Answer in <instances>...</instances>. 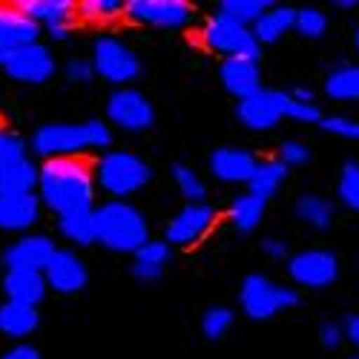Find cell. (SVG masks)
I'll return each mask as SVG.
<instances>
[{"instance_id":"cell-19","label":"cell","mask_w":359,"mask_h":359,"mask_svg":"<svg viewBox=\"0 0 359 359\" xmlns=\"http://www.w3.org/2000/svg\"><path fill=\"white\" fill-rule=\"evenodd\" d=\"M41 32L43 29L32 18H26L15 4H0V46L4 49L38 43Z\"/></svg>"},{"instance_id":"cell-34","label":"cell","mask_w":359,"mask_h":359,"mask_svg":"<svg viewBox=\"0 0 359 359\" xmlns=\"http://www.w3.org/2000/svg\"><path fill=\"white\" fill-rule=\"evenodd\" d=\"M230 325H233V311L224 308V305L207 308L204 316H201V331H204L207 339H222L230 331Z\"/></svg>"},{"instance_id":"cell-52","label":"cell","mask_w":359,"mask_h":359,"mask_svg":"<svg viewBox=\"0 0 359 359\" xmlns=\"http://www.w3.org/2000/svg\"><path fill=\"white\" fill-rule=\"evenodd\" d=\"M351 359H359V356H351Z\"/></svg>"},{"instance_id":"cell-3","label":"cell","mask_w":359,"mask_h":359,"mask_svg":"<svg viewBox=\"0 0 359 359\" xmlns=\"http://www.w3.org/2000/svg\"><path fill=\"white\" fill-rule=\"evenodd\" d=\"M149 178H153V170L147 167L144 158L133 153H107L95 172L101 190L115 196V201H124V196H133L141 187H147Z\"/></svg>"},{"instance_id":"cell-40","label":"cell","mask_w":359,"mask_h":359,"mask_svg":"<svg viewBox=\"0 0 359 359\" xmlns=\"http://www.w3.org/2000/svg\"><path fill=\"white\" fill-rule=\"evenodd\" d=\"M311 158V149L305 144H299V141H285L279 147V161L290 170V167H302L305 161Z\"/></svg>"},{"instance_id":"cell-27","label":"cell","mask_w":359,"mask_h":359,"mask_svg":"<svg viewBox=\"0 0 359 359\" xmlns=\"http://www.w3.org/2000/svg\"><path fill=\"white\" fill-rule=\"evenodd\" d=\"M38 187V167L23 158L12 167L0 172V193H12V196H26Z\"/></svg>"},{"instance_id":"cell-20","label":"cell","mask_w":359,"mask_h":359,"mask_svg":"<svg viewBox=\"0 0 359 359\" xmlns=\"http://www.w3.org/2000/svg\"><path fill=\"white\" fill-rule=\"evenodd\" d=\"M41 216V198L35 193L12 196L0 193V230H29Z\"/></svg>"},{"instance_id":"cell-5","label":"cell","mask_w":359,"mask_h":359,"mask_svg":"<svg viewBox=\"0 0 359 359\" xmlns=\"http://www.w3.org/2000/svg\"><path fill=\"white\" fill-rule=\"evenodd\" d=\"M201 41L207 49L227 55V57H250V61H259V52H262V46L256 43V38L250 32V26L236 23L219 12L204 23Z\"/></svg>"},{"instance_id":"cell-26","label":"cell","mask_w":359,"mask_h":359,"mask_svg":"<svg viewBox=\"0 0 359 359\" xmlns=\"http://www.w3.org/2000/svg\"><path fill=\"white\" fill-rule=\"evenodd\" d=\"M264 207L267 201L245 193V196H236L233 204H230V222L238 233H253L259 224H262V216H264Z\"/></svg>"},{"instance_id":"cell-38","label":"cell","mask_w":359,"mask_h":359,"mask_svg":"<svg viewBox=\"0 0 359 359\" xmlns=\"http://www.w3.org/2000/svg\"><path fill=\"white\" fill-rule=\"evenodd\" d=\"M319 127H322L325 133H331V135H339V138H348V141H359V121H353V118H345V115L325 118V115H322Z\"/></svg>"},{"instance_id":"cell-50","label":"cell","mask_w":359,"mask_h":359,"mask_svg":"<svg viewBox=\"0 0 359 359\" xmlns=\"http://www.w3.org/2000/svg\"><path fill=\"white\" fill-rule=\"evenodd\" d=\"M6 52H9V49H4V46H0V67H4V61H6Z\"/></svg>"},{"instance_id":"cell-42","label":"cell","mask_w":359,"mask_h":359,"mask_svg":"<svg viewBox=\"0 0 359 359\" xmlns=\"http://www.w3.org/2000/svg\"><path fill=\"white\" fill-rule=\"evenodd\" d=\"M86 133H89V147L93 149H107L112 144V133L104 121L93 118V121H86Z\"/></svg>"},{"instance_id":"cell-32","label":"cell","mask_w":359,"mask_h":359,"mask_svg":"<svg viewBox=\"0 0 359 359\" xmlns=\"http://www.w3.org/2000/svg\"><path fill=\"white\" fill-rule=\"evenodd\" d=\"M293 29H296V32L302 35V38L316 41V38H322V35H325V29H327V18H325V12H319V9H313V6L296 9Z\"/></svg>"},{"instance_id":"cell-39","label":"cell","mask_w":359,"mask_h":359,"mask_svg":"<svg viewBox=\"0 0 359 359\" xmlns=\"http://www.w3.org/2000/svg\"><path fill=\"white\" fill-rule=\"evenodd\" d=\"M167 259H170V245H167V242H153V238H149L144 248L135 250V262L153 264V267H164Z\"/></svg>"},{"instance_id":"cell-6","label":"cell","mask_w":359,"mask_h":359,"mask_svg":"<svg viewBox=\"0 0 359 359\" xmlns=\"http://www.w3.org/2000/svg\"><path fill=\"white\" fill-rule=\"evenodd\" d=\"M93 67H95V75H101L104 81L118 83V86L135 81L138 72H141L138 55L124 41L109 38V35L95 41V46H93Z\"/></svg>"},{"instance_id":"cell-14","label":"cell","mask_w":359,"mask_h":359,"mask_svg":"<svg viewBox=\"0 0 359 359\" xmlns=\"http://www.w3.org/2000/svg\"><path fill=\"white\" fill-rule=\"evenodd\" d=\"M55 250L57 248L49 236H41V233L20 236L12 248H6L4 264H6V271H38V273H43L49 259L55 256Z\"/></svg>"},{"instance_id":"cell-28","label":"cell","mask_w":359,"mask_h":359,"mask_svg":"<svg viewBox=\"0 0 359 359\" xmlns=\"http://www.w3.org/2000/svg\"><path fill=\"white\" fill-rule=\"evenodd\" d=\"M296 216L313 230H327L334 222V204L322 196L305 193V196L296 198Z\"/></svg>"},{"instance_id":"cell-51","label":"cell","mask_w":359,"mask_h":359,"mask_svg":"<svg viewBox=\"0 0 359 359\" xmlns=\"http://www.w3.org/2000/svg\"><path fill=\"white\" fill-rule=\"evenodd\" d=\"M353 43H356V49H359V29H356V35H353Z\"/></svg>"},{"instance_id":"cell-18","label":"cell","mask_w":359,"mask_h":359,"mask_svg":"<svg viewBox=\"0 0 359 359\" xmlns=\"http://www.w3.org/2000/svg\"><path fill=\"white\" fill-rule=\"evenodd\" d=\"M256 164L259 161L250 149H238V147H222L210 156V172L227 184H248Z\"/></svg>"},{"instance_id":"cell-24","label":"cell","mask_w":359,"mask_h":359,"mask_svg":"<svg viewBox=\"0 0 359 359\" xmlns=\"http://www.w3.org/2000/svg\"><path fill=\"white\" fill-rule=\"evenodd\" d=\"M285 178H287V167L279 161V158H267V161H259L253 175H250V182H248V193L267 201L271 198L282 184H285Z\"/></svg>"},{"instance_id":"cell-49","label":"cell","mask_w":359,"mask_h":359,"mask_svg":"<svg viewBox=\"0 0 359 359\" xmlns=\"http://www.w3.org/2000/svg\"><path fill=\"white\" fill-rule=\"evenodd\" d=\"M337 6L339 9H353V6H359V0H337Z\"/></svg>"},{"instance_id":"cell-25","label":"cell","mask_w":359,"mask_h":359,"mask_svg":"<svg viewBox=\"0 0 359 359\" xmlns=\"http://www.w3.org/2000/svg\"><path fill=\"white\" fill-rule=\"evenodd\" d=\"M325 93L334 101H359V67L356 64H339L327 72Z\"/></svg>"},{"instance_id":"cell-15","label":"cell","mask_w":359,"mask_h":359,"mask_svg":"<svg viewBox=\"0 0 359 359\" xmlns=\"http://www.w3.org/2000/svg\"><path fill=\"white\" fill-rule=\"evenodd\" d=\"M43 279H46V287H55L57 293H78L86 287L89 271L72 250H55V256L49 259L43 271Z\"/></svg>"},{"instance_id":"cell-31","label":"cell","mask_w":359,"mask_h":359,"mask_svg":"<svg viewBox=\"0 0 359 359\" xmlns=\"http://www.w3.org/2000/svg\"><path fill=\"white\" fill-rule=\"evenodd\" d=\"M75 15L86 23H109L124 15V4L121 0H81L75 6Z\"/></svg>"},{"instance_id":"cell-35","label":"cell","mask_w":359,"mask_h":359,"mask_svg":"<svg viewBox=\"0 0 359 359\" xmlns=\"http://www.w3.org/2000/svg\"><path fill=\"white\" fill-rule=\"evenodd\" d=\"M279 109H282V118H293V121H302V124L322 121V112L316 104H299L290 98V93H279Z\"/></svg>"},{"instance_id":"cell-12","label":"cell","mask_w":359,"mask_h":359,"mask_svg":"<svg viewBox=\"0 0 359 359\" xmlns=\"http://www.w3.org/2000/svg\"><path fill=\"white\" fill-rule=\"evenodd\" d=\"M15 6L41 29H46V35L55 41H67L78 18L72 0H18Z\"/></svg>"},{"instance_id":"cell-13","label":"cell","mask_w":359,"mask_h":359,"mask_svg":"<svg viewBox=\"0 0 359 359\" xmlns=\"http://www.w3.org/2000/svg\"><path fill=\"white\" fill-rule=\"evenodd\" d=\"M213 224H216V210L210 204H204V201L201 204H187L167 224V238H164V242L190 248V245L201 242V238L210 233Z\"/></svg>"},{"instance_id":"cell-44","label":"cell","mask_w":359,"mask_h":359,"mask_svg":"<svg viewBox=\"0 0 359 359\" xmlns=\"http://www.w3.org/2000/svg\"><path fill=\"white\" fill-rule=\"evenodd\" d=\"M133 276L141 279V282H158V279L164 276V267H153V264L135 262V264H133Z\"/></svg>"},{"instance_id":"cell-17","label":"cell","mask_w":359,"mask_h":359,"mask_svg":"<svg viewBox=\"0 0 359 359\" xmlns=\"http://www.w3.org/2000/svg\"><path fill=\"white\" fill-rule=\"evenodd\" d=\"M238 121L250 130H271L282 121V109H279V89H259L256 95L238 101L236 107Z\"/></svg>"},{"instance_id":"cell-47","label":"cell","mask_w":359,"mask_h":359,"mask_svg":"<svg viewBox=\"0 0 359 359\" xmlns=\"http://www.w3.org/2000/svg\"><path fill=\"white\" fill-rule=\"evenodd\" d=\"M345 339H351V342L359 348V313L348 319V325H345Z\"/></svg>"},{"instance_id":"cell-45","label":"cell","mask_w":359,"mask_h":359,"mask_svg":"<svg viewBox=\"0 0 359 359\" xmlns=\"http://www.w3.org/2000/svg\"><path fill=\"white\" fill-rule=\"evenodd\" d=\"M0 359H41V351L38 348H32V345H26V342H20V345H15V348H9Z\"/></svg>"},{"instance_id":"cell-29","label":"cell","mask_w":359,"mask_h":359,"mask_svg":"<svg viewBox=\"0 0 359 359\" xmlns=\"http://www.w3.org/2000/svg\"><path fill=\"white\" fill-rule=\"evenodd\" d=\"M93 210H72V213L57 216V227H61V233L69 238V242L83 245V248L95 242V216H93Z\"/></svg>"},{"instance_id":"cell-16","label":"cell","mask_w":359,"mask_h":359,"mask_svg":"<svg viewBox=\"0 0 359 359\" xmlns=\"http://www.w3.org/2000/svg\"><path fill=\"white\" fill-rule=\"evenodd\" d=\"M219 78H222L227 93L238 101L256 95L262 89L259 61H250V57H224L222 67H219Z\"/></svg>"},{"instance_id":"cell-23","label":"cell","mask_w":359,"mask_h":359,"mask_svg":"<svg viewBox=\"0 0 359 359\" xmlns=\"http://www.w3.org/2000/svg\"><path fill=\"white\" fill-rule=\"evenodd\" d=\"M293 18H296V9H290V6H271L250 26L256 43L259 46L262 43H276L282 35H287L293 29Z\"/></svg>"},{"instance_id":"cell-30","label":"cell","mask_w":359,"mask_h":359,"mask_svg":"<svg viewBox=\"0 0 359 359\" xmlns=\"http://www.w3.org/2000/svg\"><path fill=\"white\" fill-rule=\"evenodd\" d=\"M271 6H273L271 0H222V4H219V15L236 20V23L253 26Z\"/></svg>"},{"instance_id":"cell-10","label":"cell","mask_w":359,"mask_h":359,"mask_svg":"<svg viewBox=\"0 0 359 359\" xmlns=\"http://www.w3.org/2000/svg\"><path fill=\"white\" fill-rule=\"evenodd\" d=\"M287 273L302 287H327L339 276V259L331 250H302L287 259Z\"/></svg>"},{"instance_id":"cell-21","label":"cell","mask_w":359,"mask_h":359,"mask_svg":"<svg viewBox=\"0 0 359 359\" xmlns=\"http://www.w3.org/2000/svg\"><path fill=\"white\" fill-rule=\"evenodd\" d=\"M4 290L9 296V302L18 305H29V308H38L46 296V279L38 271H6L4 279Z\"/></svg>"},{"instance_id":"cell-1","label":"cell","mask_w":359,"mask_h":359,"mask_svg":"<svg viewBox=\"0 0 359 359\" xmlns=\"http://www.w3.org/2000/svg\"><path fill=\"white\" fill-rule=\"evenodd\" d=\"M38 198L57 216L72 210H93L95 175L81 158H49L38 170Z\"/></svg>"},{"instance_id":"cell-43","label":"cell","mask_w":359,"mask_h":359,"mask_svg":"<svg viewBox=\"0 0 359 359\" xmlns=\"http://www.w3.org/2000/svg\"><path fill=\"white\" fill-rule=\"evenodd\" d=\"M342 339H345V327H342V325L325 322V325L319 327V342H322L327 351H337V348L342 345Z\"/></svg>"},{"instance_id":"cell-22","label":"cell","mask_w":359,"mask_h":359,"mask_svg":"<svg viewBox=\"0 0 359 359\" xmlns=\"http://www.w3.org/2000/svg\"><path fill=\"white\" fill-rule=\"evenodd\" d=\"M41 325V313L38 308L29 305H18V302H6L0 305V334H6L12 339H23Z\"/></svg>"},{"instance_id":"cell-7","label":"cell","mask_w":359,"mask_h":359,"mask_svg":"<svg viewBox=\"0 0 359 359\" xmlns=\"http://www.w3.org/2000/svg\"><path fill=\"white\" fill-rule=\"evenodd\" d=\"M32 149L41 158H78L89 147L86 124H43L32 135Z\"/></svg>"},{"instance_id":"cell-8","label":"cell","mask_w":359,"mask_h":359,"mask_svg":"<svg viewBox=\"0 0 359 359\" xmlns=\"http://www.w3.org/2000/svg\"><path fill=\"white\" fill-rule=\"evenodd\" d=\"M124 15L156 29H184L193 18V6L187 0H127Z\"/></svg>"},{"instance_id":"cell-2","label":"cell","mask_w":359,"mask_h":359,"mask_svg":"<svg viewBox=\"0 0 359 359\" xmlns=\"http://www.w3.org/2000/svg\"><path fill=\"white\" fill-rule=\"evenodd\" d=\"M95 216V242L115 253H135L149 242V227L138 207L127 201H107L93 210Z\"/></svg>"},{"instance_id":"cell-9","label":"cell","mask_w":359,"mask_h":359,"mask_svg":"<svg viewBox=\"0 0 359 359\" xmlns=\"http://www.w3.org/2000/svg\"><path fill=\"white\" fill-rule=\"evenodd\" d=\"M107 118L121 127V130H130V133H141L147 127H153L156 121V109L153 104L147 101V95H141L138 89H115V93L107 98Z\"/></svg>"},{"instance_id":"cell-48","label":"cell","mask_w":359,"mask_h":359,"mask_svg":"<svg viewBox=\"0 0 359 359\" xmlns=\"http://www.w3.org/2000/svg\"><path fill=\"white\" fill-rule=\"evenodd\" d=\"M290 98L293 101H299V104H313V89H305V86H296L293 93H290Z\"/></svg>"},{"instance_id":"cell-33","label":"cell","mask_w":359,"mask_h":359,"mask_svg":"<svg viewBox=\"0 0 359 359\" xmlns=\"http://www.w3.org/2000/svg\"><path fill=\"white\" fill-rule=\"evenodd\" d=\"M172 178H175L178 190H182V196H184L190 204H201V201H204L207 187H204V182H201V178H198L190 167L175 164V167H172Z\"/></svg>"},{"instance_id":"cell-36","label":"cell","mask_w":359,"mask_h":359,"mask_svg":"<svg viewBox=\"0 0 359 359\" xmlns=\"http://www.w3.org/2000/svg\"><path fill=\"white\" fill-rule=\"evenodd\" d=\"M339 198L348 210H356L359 213V164L348 161L342 167V175H339Z\"/></svg>"},{"instance_id":"cell-37","label":"cell","mask_w":359,"mask_h":359,"mask_svg":"<svg viewBox=\"0 0 359 359\" xmlns=\"http://www.w3.org/2000/svg\"><path fill=\"white\" fill-rule=\"evenodd\" d=\"M26 158V144L15 135V133H4L0 130V172H4L6 167L18 164Z\"/></svg>"},{"instance_id":"cell-11","label":"cell","mask_w":359,"mask_h":359,"mask_svg":"<svg viewBox=\"0 0 359 359\" xmlns=\"http://www.w3.org/2000/svg\"><path fill=\"white\" fill-rule=\"evenodd\" d=\"M4 72L20 83H43L55 72V57L43 43H29L6 52Z\"/></svg>"},{"instance_id":"cell-4","label":"cell","mask_w":359,"mask_h":359,"mask_svg":"<svg viewBox=\"0 0 359 359\" xmlns=\"http://www.w3.org/2000/svg\"><path fill=\"white\" fill-rule=\"evenodd\" d=\"M238 305H242V311L250 319L262 322V319L276 316L279 311L296 308L299 305V293L293 287L273 285L262 273H250V276H245L242 287H238Z\"/></svg>"},{"instance_id":"cell-46","label":"cell","mask_w":359,"mask_h":359,"mask_svg":"<svg viewBox=\"0 0 359 359\" xmlns=\"http://www.w3.org/2000/svg\"><path fill=\"white\" fill-rule=\"evenodd\" d=\"M262 250L271 256V259H285V256H287V245L282 242V238H264Z\"/></svg>"},{"instance_id":"cell-41","label":"cell","mask_w":359,"mask_h":359,"mask_svg":"<svg viewBox=\"0 0 359 359\" xmlns=\"http://www.w3.org/2000/svg\"><path fill=\"white\" fill-rule=\"evenodd\" d=\"M95 78V67L93 61H83V57H72V61L67 64V81L72 83H89Z\"/></svg>"}]
</instances>
